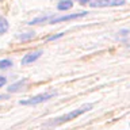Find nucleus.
I'll return each instance as SVG.
<instances>
[{
	"label": "nucleus",
	"instance_id": "nucleus-1",
	"mask_svg": "<svg viewBox=\"0 0 130 130\" xmlns=\"http://www.w3.org/2000/svg\"><path fill=\"white\" fill-rule=\"evenodd\" d=\"M93 106L91 103H88V104H83L81 107L79 108H76V110H73V111L71 112H68V114H64V115H61V117H57L54 118V119H52V121H49L46 125H45V127H52V126H58V125H62L65 123V122H69V121H72V119H76L77 117H80V115H83L84 112H87L89 111V110H92Z\"/></svg>",
	"mask_w": 130,
	"mask_h": 130
},
{
	"label": "nucleus",
	"instance_id": "nucleus-2",
	"mask_svg": "<svg viewBox=\"0 0 130 130\" xmlns=\"http://www.w3.org/2000/svg\"><path fill=\"white\" fill-rule=\"evenodd\" d=\"M57 95V92H46V93H39V95H35L30 98V99H26V100H20L19 104L22 106H35V104H39V103H43L52 98H54Z\"/></svg>",
	"mask_w": 130,
	"mask_h": 130
},
{
	"label": "nucleus",
	"instance_id": "nucleus-3",
	"mask_svg": "<svg viewBox=\"0 0 130 130\" xmlns=\"http://www.w3.org/2000/svg\"><path fill=\"white\" fill-rule=\"evenodd\" d=\"M126 2L125 0H92L88 4L93 8H102V7H118V6H123Z\"/></svg>",
	"mask_w": 130,
	"mask_h": 130
},
{
	"label": "nucleus",
	"instance_id": "nucleus-4",
	"mask_svg": "<svg viewBox=\"0 0 130 130\" xmlns=\"http://www.w3.org/2000/svg\"><path fill=\"white\" fill-rule=\"evenodd\" d=\"M87 14H88L87 11H83V12H77V14H72V15H64V16H58V18H52L49 23H50V24H54V23H60V22H67V20L83 18V16H85Z\"/></svg>",
	"mask_w": 130,
	"mask_h": 130
},
{
	"label": "nucleus",
	"instance_id": "nucleus-5",
	"mask_svg": "<svg viewBox=\"0 0 130 130\" xmlns=\"http://www.w3.org/2000/svg\"><path fill=\"white\" fill-rule=\"evenodd\" d=\"M42 54H43L42 50H37V52H32V53H27V54H24V57L22 58V65H27V64L34 62V61H37Z\"/></svg>",
	"mask_w": 130,
	"mask_h": 130
},
{
	"label": "nucleus",
	"instance_id": "nucleus-6",
	"mask_svg": "<svg viewBox=\"0 0 130 130\" xmlns=\"http://www.w3.org/2000/svg\"><path fill=\"white\" fill-rule=\"evenodd\" d=\"M26 83H27V79H22V80L16 81V83H14V84H11L10 87H8V92H10V93H14V92L20 91V89H22L24 85H26Z\"/></svg>",
	"mask_w": 130,
	"mask_h": 130
},
{
	"label": "nucleus",
	"instance_id": "nucleus-7",
	"mask_svg": "<svg viewBox=\"0 0 130 130\" xmlns=\"http://www.w3.org/2000/svg\"><path fill=\"white\" fill-rule=\"evenodd\" d=\"M73 7V2L72 0H61V2L57 4V10L58 11H68Z\"/></svg>",
	"mask_w": 130,
	"mask_h": 130
},
{
	"label": "nucleus",
	"instance_id": "nucleus-8",
	"mask_svg": "<svg viewBox=\"0 0 130 130\" xmlns=\"http://www.w3.org/2000/svg\"><path fill=\"white\" fill-rule=\"evenodd\" d=\"M8 27H10L8 20L6 18H3V16H0V35L6 34V32L8 31Z\"/></svg>",
	"mask_w": 130,
	"mask_h": 130
},
{
	"label": "nucleus",
	"instance_id": "nucleus-9",
	"mask_svg": "<svg viewBox=\"0 0 130 130\" xmlns=\"http://www.w3.org/2000/svg\"><path fill=\"white\" fill-rule=\"evenodd\" d=\"M34 37H35V32L34 31H30V32H22V34L16 35V38L20 39V41H28V39L34 38Z\"/></svg>",
	"mask_w": 130,
	"mask_h": 130
},
{
	"label": "nucleus",
	"instance_id": "nucleus-10",
	"mask_svg": "<svg viewBox=\"0 0 130 130\" xmlns=\"http://www.w3.org/2000/svg\"><path fill=\"white\" fill-rule=\"evenodd\" d=\"M12 67V61L8 60V58H4L0 61V71H4V69H8Z\"/></svg>",
	"mask_w": 130,
	"mask_h": 130
},
{
	"label": "nucleus",
	"instance_id": "nucleus-11",
	"mask_svg": "<svg viewBox=\"0 0 130 130\" xmlns=\"http://www.w3.org/2000/svg\"><path fill=\"white\" fill-rule=\"evenodd\" d=\"M49 19H50V16H41V18L32 19L31 22H28V24H30V26H32V24H39L42 22H46V20H49Z\"/></svg>",
	"mask_w": 130,
	"mask_h": 130
},
{
	"label": "nucleus",
	"instance_id": "nucleus-12",
	"mask_svg": "<svg viewBox=\"0 0 130 130\" xmlns=\"http://www.w3.org/2000/svg\"><path fill=\"white\" fill-rule=\"evenodd\" d=\"M65 34V32H58V34H54V35H52V37H49V38L46 39V42H50V41H56V39H58V38H61Z\"/></svg>",
	"mask_w": 130,
	"mask_h": 130
},
{
	"label": "nucleus",
	"instance_id": "nucleus-13",
	"mask_svg": "<svg viewBox=\"0 0 130 130\" xmlns=\"http://www.w3.org/2000/svg\"><path fill=\"white\" fill-rule=\"evenodd\" d=\"M118 32H119V35H121V37H126V35H129V30H127V28H123V30H119Z\"/></svg>",
	"mask_w": 130,
	"mask_h": 130
},
{
	"label": "nucleus",
	"instance_id": "nucleus-14",
	"mask_svg": "<svg viewBox=\"0 0 130 130\" xmlns=\"http://www.w3.org/2000/svg\"><path fill=\"white\" fill-rule=\"evenodd\" d=\"M6 83H7V79H6L4 76H0V88L4 87V85H6Z\"/></svg>",
	"mask_w": 130,
	"mask_h": 130
},
{
	"label": "nucleus",
	"instance_id": "nucleus-15",
	"mask_svg": "<svg viewBox=\"0 0 130 130\" xmlns=\"http://www.w3.org/2000/svg\"><path fill=\"white\" fill-rule=\"evenodd\" d=\"M89 2H91V0H79V3H80V4H83V6H85V4H88Z\"/></svg>",
	"mask_w": 130,
	"mask_h": 130
},
{
	"label": "nucleus",
	"instance_id": "nucleus-16",
	"mask_svg": "<svg viewBox=\"0 0 130 130\" xmlns=\"http://www.w3.org/2000/svg\"><path fill=\"white\" fill-rule=\"evenodd\" d=\"M3 99H8V95H0V100Z\"/></svg>",
	"mask_w": 130,
	"mask_h": 130
}]
</instances>
